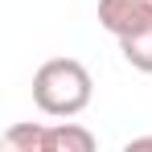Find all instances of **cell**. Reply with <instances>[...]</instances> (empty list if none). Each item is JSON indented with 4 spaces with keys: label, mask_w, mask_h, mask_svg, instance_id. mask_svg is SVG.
Segmentation results:
<instances>
[{
    "label": "cell",
    "mask_w": 152,
    "mask_h": 152,
    "mask_svg": "<svg viewBox=\"0 0 152 152\" xmlns=\"http://www.w3.org/2000/svg\"><path fill=\"white\" fill-rule=\"evenodd\" d=\"M99 25L119 41L127 33L152 25V0H99Z\"/></svg>",
    "instance_id": "2"
},
{
    "label": "cell",
    "mask_w": 152,
    "mask_h": 152,
    "mask_svg": "<svg viewBox=\"0 0 152 152\" xmlns=\"http://www.w3.org/2000/svg\"><path fill=\"white\" fill-rule=\"evenodd\" d=\"M45 152H95V132L62 119V124L45 127Z\"/></svg>",
    "instance_id": "3"
},
{
    "label": "cell",
    "mask_w": 152,
    "mask_h": 152,
    "mask_svg": "<svg viewBox=\"0 0 152 152\" xmlns=\"http://www.w3.org/2000/svg\"><path fill=\"white\" fill-rule=\"evenodd\" d=\"M152 148V136H136V140H127V152H144Z\"/></svg>",
    "instance_id": "6"
},
{
    "label": "cell",
    "mask_w": 152,
    "mask_h": 152,
    "mask_svg": "<svg viewBox=\"0 0 152 152\" xmlns=\"http://www.w3.org/2000/svg\"><path fill=\"white\" fill-rule=\"evenodd\" d=\"M119 53L127 58V66H136L140 74H152V25L119 37Z\"/></svg>",
    "instance_id": "4"
},
{
    "label": "cell",
    "mask_w": 152,
    "mask_h": 152,
    "mask_svg": "<svg viewBox=\"0 0 152 152\" xmlns=\"http://www.w3.org/2000/svg\"><path fill=\"white\" fill-rule=\"evenodd\" d=\"M91 95H95V82L78 58H50L33 74V103L41 115L74 119L78 111L91 107Z\"/></svg>",
    "instance_id": "1"
},
{
    "label": "cell",
    "mask_w": 152,
    "mask_h": 152,
    "mask_svg": "<svg viewBox=\"0 0 152 152\" xmlns=\"http://www.w3.org/2000/svg\"><path fill=\"white\" fill-rule=\"evenodd\" d=\"M4 152H45V124H12L4 132Z\"/></svg>",
    "instance_id": "5"
}]
</instances>
